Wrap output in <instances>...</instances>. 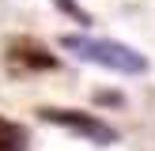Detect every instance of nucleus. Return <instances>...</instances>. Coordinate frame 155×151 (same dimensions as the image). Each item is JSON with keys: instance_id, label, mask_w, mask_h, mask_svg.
I'll return each instance as SVG.
<instances>
[{"instance_id": "1", "label": "nucleus", "mask_w": 155, "mask_h": 151, "mask_svg": "<svg viewBox=\"0 0 155 151\" xmlns=\"http://www.w3.org/2000/svg\"><path fill=\"white\" fill-rule=\"evenodd\" d=\"M61 49L76 60H87V64H98L106 72L117 76H144L148 72V57L133 45L117 42V38H98V34H64L61 38Z\"/></svg>"}, {"instance_id": "2", "label": "nucleus", "mask_w": 155, "mask_h": 151, "mask_svg": "<svg viewBox=\"0 0 155 151\" xmlns=\"http://www.w3.org/2000/svg\"><path fill=\"white\" fill-rule=\"evenodd\" d=\"M42 117L45 121H61V125H68L72 132H83L87 140H95V143H110L114 140V132L102 125V121H95V117H87V113H68V110H42Z\"/></svg>"}]
</instances>
